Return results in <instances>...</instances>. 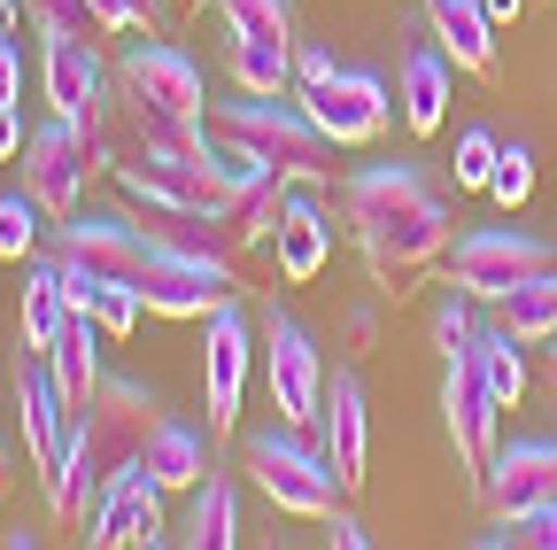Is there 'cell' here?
<instances>
[{
    "label": "cell",
    "mask_w": 557,
    "mask_h": 550,
    "mask_svg": "<svg viewBox=\"0 0 557 550\" xmlns=\"http://www.w3.org/2000/svg\"><path fill=\"white\" fill-rule=\"evenodd\" d=\"M325 542H333V550H372V527H364L357 512L333 504V512H325Z\"/></svg>",
    "instance_id": "8d00e7d4"
},
{
    "label": "cell",
    "mask_w": 557,
    "mask_h": 550,
    "mask_svg": "<svg viewBox=\"0 0 557 550\" xmlns=\"http://www.w3.org/2000/svg\"><path fill=\"white\" fill-rule=\"evenodd\" d=\"M557 497V435H519V442H496L480 473V504L487 512H519V504H542Z\"/></svg>",
    "instance_id": "d6986e66"
},
{
    "label": "cell",
    "mask_w": 557,
    "mask_h": 550,
    "mask_svg": "<svg viewBox=\"0 0 557 550\" xmlns=\"http://www.w3.org/2000/svg\"><path fill=\"white\" fill-rule=\"evenodd\" d=\"M240 280L233 264H209V256H178L156 241V264L139 271V303H148V318H209L218 303H233Z\"/></svg>",
    "instance_id": "5bb4252c"
},
{
    "label": "cell",
    "mask_w": 557,
    "mask_h": 550,
    "mask_svg": "<svg viewBox=\"0 0 557 550\" xmlns=\"http://www.w3.org/2000/svg\"><path fill=\"white\" fill-rule=\"evenodd\" d=\"M9 473H16V450H9V435H0V489H9Z\"/></svg>",
    "instance_id": "60d3db41"
},
{
    "label": "cell",
    "mask_w": 557,
    "mask_h": 550,
    "mask_svg": "<svg viewBox=\"0 0 557 550\" xmlns=\"http://www.w3.org/2000/svg\"><path fill=\"white\" fill-rule=\"evenodd\" d=\"M403 47H395V117H403V132H442V117H449V94H457V62H449V47L434 39V24L418 16V24H403L395 32Z\"/></svg>",
    "instance_id": "7c38bea8"
},
{
    "label": "cell",
    "mask_w": 557,
    "mask_h": 550,
    "mask_svg": "<svg viewBox=\"0 0 557 550\" xmlns=\"http://www.w3.org/2000/svg\"><path fill=\"white\" fill-rule=\"evenodd\" d=\"M542 264H557V241H542L527 225H472V233L449 241V288L472 295V303H504Z\"/></svg>",
    "instance_id": "52a82bcc"
},
{
    "label": "cell",
    "mask_w": 557,
    "mask_h": 550,
    "mask_svg": "<svg viewBox=\"0 0 557 550\" xmlns=\"http://www.w3.org/2000/svg\"><path fill=\"white\" fill-rule=\"evenodd\" d=\"M24 24L32 39H101L94 0H24Z\"/></svg>",
    "instance_id": "1f68e13d"
},
{
    "label": "cell",
    "mask_w": 557,
    "mask_h": 550,
    "mask_svg": "<svg viewBox=\"0 0 557 550\" xmlns=\"http://www.w3.org/2000/svg\"><path fill=\"white\" fill-rule=\"evenodd\" d=\"M442 411H449V442H457V473L480 489L487 457H496V388H487V365H480V333L465 350L442 357Z\"/></svg>",
    "instance_id": "ba28073f"
},
{
    "label": "cell",
    "mask_w": 557,
    "mask_h": 550,
    "mask_svg": "<svg viewBox=\"0 0 557 550\" xmlns=\"http://www.w3.org/2000/svg\"><path fill=\"white\" fill-rule=\"evenodd\" d=\"M496 156H504V140L487 124L457 132V186H487V179H496Z\"/></svg>",
    "instance_id": "836d02e7"
},
{
    "label": "cell",
    "mask_w": 557,
    "mask_h": 550,
    "mask_svg": "<svg viewBox=\"0 0 557 550\" xmlns=\"http://www.w3.org/2000/svg\"><path fill=\"white\" fill-rule=\"evenodd\" d=\"M16 411H24V450H32V473L54 480L62 473V450H70V427H78V411L62 403L47 357H24L16 350Z\"/></svg>",
    "instance_id": "ac0fdd59"
},
{
    "label": "cell",
    "mask_w": 557,
    "mask_h": 550,
    "mask_svg": "<svg viewBox=\"0 0 557 550\" xmlns=\"http://www.w3.org/2000/svg\"><path fill=\"white\" fill-rule=\"evenodd\" d=\"M472 542L480 550H557V497L519 504V512H487V527Z\"/></svg>",
    "instance_id": "83f0119b"
},
{
    "label": "cell",
    "mask_w": 557,
    "mask_h": 550,
    "mask_svg": "<svg viewBox=\"0 0 557 550\" xmlns=\"http://www.w3.org/2000/svg\"><path fill=\"white\" fill-rule=\"evenodd\" d=\"M218 16L233 39H271V47H302L295 39V0H218Z\"/></svg>",
    "instance_id": "f546056e"
},
{
    "label": "cell",
    "mask_w": 557,
    "mask_h": 550,
    "mask_svg": "<svg viewBox=\"0 0 557 550\" xmlns=\"http://www.w3.org/2000/svg\"><path fill=\"white\" fill-rule=\"evenodd\" d=\"M496 310H504V326L527 341V350H549L557 341V264H542L534 280H519Z\"/></svg>",
    "instance_id": "484cf974"
},
{
    "label": "cell",
    "mask_w": 557,
    "mask_h": 550,
    "mask_svg": "<svg viewBox=\"0 0 557 550\" xmlns=\"http://www.w3.org/2000/svg\"><path fill=\"white\" fill-rule=\"evenodd\" d=\"M209 442L218 435H201V427H186V419H156V435H148V450H139V465L156 473V489H194V480H209L218 465H209Z\"/></svg>",
    "instance_id": "44dd1931"
},
{
    "label": "cell",
    "mask_w": 557,
    "mask_h": 550,
    "mask_svg": "<svg viewBox=\"0 0 557 550\" xmlns=\"http://www.w3.org/2000/svg\"><path fill=\"white\" fill-rule=\"evenodd\" d=\"M201 124L218 132V148H233L256 171H278L295 186H325L333 194V140L318 132V117L295 94H240V101H209Z\"/></svg>",
    "instance_id": "3957f363"
},
{
    "label": "cell",
    "mask_w": 557,
    "mask_h": 550,
    "mask_svg": "<svg viewBox=\"0 0 557 550\" xmlns=\"http://www.w3.org/2000/svg\"><path fill=\"white\" fill-rule=\"evenodd\" d=\"M263 372H271V411L287 427H318V411H325V350L287 318V310H263Z\"/></svg>",
    "instance_id": "30bf717a"
},
{
    "label": "cell",
    "mask_w": 557,
    "mask_h": 550,
    "mask_svg": "<svg viewBox=\"0 0 557 550\" xmlns=\"http://www.w3.org/2000/svg\"><path fill=\"white\" fill-rule=\"evenodd\" d=\"M70 310H78V303H70V280H62V264L47 256L39 271H32V280H24V357H47L54 350V333L70 326Z\"/></svg>",
    "instance_id": "603a6c76"
},
{
    "label": "cell",
    "mask_w": 557,
    "mask_h": 550,
    "mask_svg": "<svg viewBox=\"0 0 557 550\" xmlns=\"http://www.w3.org/2000/svg\"><path fill=\"white\" fill-rule=\"evenodd\" d=\"M0 109H24V39H16V24H0Z\"/></svg>",
    "instance_id": "d590c367"
},
{
    "label": "cell",
    "mask_w": 557,
    "mask_h": 550,
    "mask_svg": "<svg viewBox=\"0 0 557 550\" xmlns=\"http://www.w3.org/2000/svg\"><path fill=\"white\" fill-rule=\"evenodd\" d=\"M186 497H194V504H186L178 542H194V550H233V542H240V504H233V480H225V473L194 480Z\"/></svg>",
    "instance_id": "cb8c5ba5"
},
{
    "label": "cell",
    "mask_w": 557,
    "mask_h": 550,
    "mask_svg": "<svg viewBox=\"0 0 557 550\" xmlns=\"http://www.w3.org/2000/svg\"><path fill=\"white\" fill-rule=\"evenodd\" d=\"M39 86L54 117H78L94 140H116V94L94 39H39Z\"/></svg>",
    "instance_id": "9c48e42d"
},
{
    "label": "cell",
    "mask_w": 557,
    "mask_h": 550,
    "mask_svg": "<svg viewBox=\"0 0 557 550\" xmlns=\"http://www.w3.org/2000/svg\"><path fill=\"white\" fill-rule=\"evenodd\" d=\"M480 9L496 16V24H511V16H527V9H534V0H480Z\"/></svg>",
    "instance_id": "f35d334b"
},
{
    "label": "cell",
    "mask_w": 557,
    "mask_h": 550,
    "mask_svg": "<svg viewBox=\"0 0 557 550\" xmlns=\"http://www.w3.org/2000/svg\"><path fill=\"white\" fill-rule=\"evenodd\" d=\"M225 71L240 94H295V47H271V39H233L225 47Z\"/></svg>",
    "instance_id": "4316f807"
},
{
    "label": "cell",
    "mask_w": 557,
    "mask_h": 550,
    "mask_svg": "<svg viewBox=\"0 0 557 550\" xmlns=\"http://www.w3.org/2000/svg\"><path fill=\"white\" fill-rule=\"evenodd\" d=\"M156 419H163V403H156V388H148V380H132V372H101L94 403L78 411V427H70L62 473L47 480V512H54L62 527H86V520H94V504H101V489H109L116 473H132V465H139V450H148Z\"/></svg>",
    "instance_id": "7a4b0ae2"
},
{
    "label": "cell",
    "mask_w": 557,
    "mask_h": 550,
    "mask_svg": "<svg viewBox=\"0 0 557 550\" xmlns=\"http://www.w3.org/2000/svg\"><path fill=\"white\" fill-rule=\"evenodd\" d=\"M480 365H487V388H496V403L511 411L527 395V341L496 318V326H480Z\"/></svg>",
    "instance_id": "f1b7e54d"
},
{
    "label": "cell",
    "mask_w": 557,
    "mask_h": 550,
    "mask_svg": "<svg viewBox=\"0 0 557 550\" xmlns=\"http://www.w3.org/2000/svg\"><path fill=\"white\" fill-rule=\"evenodd\" d=\"M62 280H70V303H78L101 333H132L139 310H148L132 280H101V271H78V264H62Z\"/></svg>",
    "instance_id": "d4e9b609"
},
{
    "label": "cell",
    "mask_w": 557,
    "mask_h": 550,
    "mask_svg": "<svg viewBox=\"0 0 557 550\" xmlns=\"http://www.w3.org/2000/svg\"><path fill=\"white\" fill-rule=\"evenodd\" d=\"M534 9H549V0H534Z\"/></svg>",
    "instance_id": "7bdbcfd3"
},
{
    "label": "cell",
    "mask_w": 557,
    "mask_h": 550,
    "mask_svg": "<svg viewBox=\"0 0 557 550\" xmlns=\"http://www.w3.org/2000/svg\"><path fill=\"white\" fill-rule=\"evenodd\" d=\"M295 101L318 117V132L333 148H372L395 117L387 78L364 71V62H333L325 47H295Z\"/></svg>",
    "instance_id": "277c9868"
},
{
    "label": "cell",
    "mask_w": 557,
    "mask_h": 550,
    "mask_svg": "<svg viewBox=\"0 0 557 550\" xmlns=\"http://www.w3.org/2000/svg\"><path fill=\"white\" fill-rule=\"evenodd\" d=\"M549 372H557V341H549Z\"/></svg>",
    "instance_id": "b9f144b4"
},
{
    "label": "cell",
    "mask_w": 557,
    "mask_h": 550,
    "mask_svg": "<svg viewBox=\"0 0 557 550\" xmlns=\"http://www.w3.org/2000/svg\"><path fill=\"white\" fill-rule=\"evenodd\" d=\"M116 94L139 101V109H156V117H201L209 109V86H201V62L171 39H132L116 54Z\"/></svg>",
    "instance_id": "8fae6325"
},
{
    "label": "cell",
    "mask_w": 557,
    "mask_h": 550,
    "mask_svg": "<svg viewBox=\"0 0 557 550\" xmlns=\"http://www.w3.org/2000/svg\"><path fill=\"white\" fill-rule=\"evenodd\" d=\"M156 497H163V489H156L148 465L116 473L109 489H101V504H94V520H86V542H94V550H156V542H171Z\"/></svg>",
    "instance_id": "9a60e30c"
},
{
    "label": "cell",
    "mask_w": 557,
    "mask_h": 550,
    "mask_svg": "<svg viewBox=\"0 0 557 550\" xmlns=\"http://www.w3.org/2000/svg\"><path fill=\"white\" fill-rule=\"evenodd\" d=\"M333 218L341 233L357 241L364 271L380 295H410L434 264H449L457 241V210H449V186L418 163V156H387V163H357L333 179Z\"/></svg>",
    "instance_id": "6da1fadb"
},
{
    "label": "cell",
    "mask_w": 557,
    "mask_h": 550,
    "mask_svg": "<svg viewBox=\"0 0 557 550\" xmlns=\"http://www.w3.org/2000/svg\"><path fill=\"white\" fill-rule=\"evenodd\" d=\"M24 140H32V132H24V109H0V163H16Z\"/></svg>",
    "instance_id": "74e56055"
},
{
    "label": "cell",
    "mask_w": 557,
    "mask_h": 550,
    "mask_svg": "<svg viewBox=\"0 0 557 550\" xmlns=\"http://www.w3.org/2000/svg\"><path fill=\"white\" fill-rule=\"evenodd\" d=\"M549 380H557V372H549Z\"/></svg>",
    "instance_id": "ee69618b"
},
{
    "label": "cell",
    "mask_w": 557,
    "mask_h": 550,
    "mask_svg": "<svg viewBox=\"0 0 557 550\" xmlns=\"http://www.w3.org/2000/svg\"><path fill=\"white\" fill-rule=\"evenodd\" d=\"M47 372H54V388H62L70 411H86V403H94V388H101V326H94L86 310H70V326L54 333Z\"/></svg>",
    "instance_id": "7402d4cb"
},
{
    "label": "cell",
    "mask_w": 557,
    "mask_h": 550,
    "mask_svg": "<svg viewBox=\"0 0 557 550\" xmlns=\"http://www.w3.org/2000/svg\"><path fill=\"white\" fill-rule=\"evenodd\" d=\"M201 326H209V341H201V395H209V435H233V419H240V395H248V357H256V333H263V326H248L240 295H233V303H218V310H209Z\"/></svg>",
    "instance_id": "4fadbf2b"
},
{
    "label": "cell",
    "mask_w": 557,
    "mask_h": 550,
    "mask_svg": "<svg viewBox=\"0 0 557 550\" xmlns=\"http://www.w3.org/2000/svg\"><path fill=\"white\" fill-rule=\"evenodd\" d=\"M16 171H24V186L39 194L47 218H78V210H86V186L109 171V140H94L78 117H47V124H32Z\"/></svg>",
    "instance_id": "8992f818"
},
{
    "label": "cell",
    "mask_w": 557,
    "mask_h": 550,
    "mask_svg": "<svg viewBox=\"0 0 557 550\" xmlns=\"http://www.w3.org/2000/svg\"><path fill=\"white\" fill-rule=\"evenodd\" d=\"M426 24L465 78H496V16L480 0H426Z\"/></svg>",
    "instance_id": "ffe728a7"
},
{
    "label": "cell",
    "mask_w": 557,
    "mask_h": 550,
    "mask_svg": "<svg viewBox=\"0 0 557 550\" xmlns=\"http://www.w3.org/2000/svg\"><path fill=\"white\" fill-rule=\"evenodd\" d=\"M94 16H101V32H163L171 24L163 0H94Z\"/></svg>",
    "instance_id": "e575fe53"
},
{
    "label": "cell",
    "mask_w": 557,
    "mask_h": 550,
    "mask_svg": "<svg viewBox=\"0 0 557 550\" xmlns=\"http://www.w3.org/2000/svg\"><path fill=\"white\" fill-rule=\"evenodd\" d=\"M318 450L333 457L341 489H364V457H372V403H364V380L333 365L325 372V411H318Z\"/></svg>",
    "instance_id": "e0dca14e"
},
{
    "label": "cell",
    "mask_w": 557,
    "mask_h": 550,
    "mask_svg": "<svg viewBox=\"0 0 557 550\" xmlns=\"http://www.w3.org/2000/svg\"><path fill=\"white\" fill-rule=\"evenodd\" d=\"M527 194H534V148L527 140H504L496 179H487V201H496V210H527Z\"/></svg>",
    "instance_id": "d6a6232c"
},
{
    "label": "cell",
    "mask_w": 557,
    "mask_h": 550,
    "mask_svg": "<svg viewBox=\"0 0 557 550\" xmlns=\"http://www.w3.org/2000/svg\"><path fill=\"white\" fill-rule=\"evenodd\" d=\"M54 218L39 210V194L32 186H16V194H0V264H24L32 248H39V233H47Z\"/></svg>",
    "instance_id": "4dcf8cb0"
},
{
    "label": "cell",
    "mask_w": 557,
    "mask_h": 550,
    "mask_svg": "<svg viewBox=\"0 0 557 550\" xmlns=\"http://www.w3.org/2000/svg\"><path fill=\"white\" fill-rule=\"evenodd\" d=\"M248 473H256V489L271 497V512H287V520H325L348 489H341V473L325 450L302 442V427H263L248 435Z\"/></svg>",
    "instance_id": "5b68a950"
},
{
    "label": "cell",
    "mask_w": 557,
    "mask_h": 550,
    "mask_svg": "<svg viewBox=\"0 0 557 550\" xmlns=\"http://www.w3.org/2000/svg\"><path fill=\"white\" fill-rule=\"evenodd\" d=\"M39 542V527H0V550H32Z\"/></svg>",
    "instance_id": "ab89813d"
},
{
    "label": "cell",
    "mask_w": 557,
    "mask_h": 550,
    "mask_svg": "<svg viewBox=\"0 0 557 550\" xmlns=\"http://www.w3.org/2000/svg\"><path fill=\"white\" fill-rule=\"evenodd\" d=\"M271 264H278L287 288H310L333 264V201H325V186H287V210L271 225Z\"/></svg>",
    "instance_id": "2e32d148"
}]
</instances>
